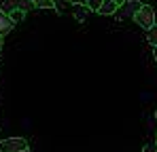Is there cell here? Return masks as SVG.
I'll list each match as a JSON object with an SVG mask.
<instances>
[{"label": "cell", "instance_id": "16", "mask_svg": "<svg viewBox=\"0 0 157 152\" xmlns=\"http://www.w3.org/2000/svg\"><path fill=\"white\" fill-rule=\"evenodd\" d=\"M153 57L157 59V47H153Z\"/></svg>", "mask_w": 157, "mask_h": 152}, {"label": "cell", "instance_id": "11", "mask_svg": "<svg viewBox=\"0 0 157 152\" xmlns=\"http://www.w3.org/2000/svg\"><path fill=\"white\" fill-rule=\"evenodd\" d=\"M51 4L55 6V11H57V13H64V9L68 6V2H66V0H51Z\"/></svg>", "mask_w": 157, "mask_h": 152}, {"label": "cell", "instance_id": "5", "mask_svg": "<svg viewBox=\"0 0 157 152\" xmlns=\"http://www.w3.org/2000/svg\"><path fill=\"white\" fill-rule=\"evenodd\" d=\"M13 25H15V24L9 19V15H4V13L0 11V38H4V36L13 30Z\"/></svg>", "mask_w": 157, "mask_h": 152}, {"label": "cell", "instance_id": "17", "mask_svg": "<svg viewBox=\"0 0 157 152\" xmlns=\"http://www.w3.org/2000/svg\"><path fill=\"white\" fill-rule=\"evenodd\" d=\"M0 51H2V38H0Z\"/></svg>", "mask_w": 157, "mask_h": 152}, {"label": "cell", "instance_id": "12", "mask_svg": "<svg viewBox=\"0 0 157 152\" xmlns=\"http://www.w3.org/2000/svg\"><path fill=\"white\" fill-rule=\"evenodd\" d=\"M102 2H104V0H87V9H89V11H98Z\"/></svg>", "mask_w": 157, "mask_h": 152}, {"label": "cell", "instance_id": "3", "mask_svg": "<svg viewBox=\"0 0 157 152\" xmlns=\"http://www.w3.org/2000/svg\"><path fill=\"white\" fill-rule=\"evenodd\" d=\"M28 150V139L24 137H9L0 142V152H24Z\"/></svg>", "mask_w": 157, "mask_h": 152}, {"label": "cell", "instance_id": "10", "mask_svg": "<svg viewBox=\"0 0 157 152\" xmlns=\"http://www.w3.org/2000/svg\"><path fill=\"white\" fill-rule=\"evenodd\" d=\"M36 9H51L53 4H51V0H30Z\"/></svg>", "mask_w": 157, "mask_h": 152}, {"label": "cell", "instance_id": "13", "mask_svg": "<svg viewBox=\"0 0 157 152\" xmlns=\"http://www.w3.org/2000/svg\"><path fill=\"white\" fill-rule=\"evenodd\" d=\"M68 4H75V6H78V4H87V0H66Z\"/></svg>", "mask_w": 157, "mask_h": 152}, {"label": "cell", "instance_id": "14", "mask_svg": "<svg viewBox=\"0 0 157 152\" xmlns=\"http://www.w3.org/2000/svg\"><path fill=\"white\" fill-rule=\"evenodd\" d=\"M142 152H157V144H151V146H147Z\"/></svg>", "mask_w": 157, "mask_h": 152}, {"label": "cell", "instance_id": "18", "mask_svg": "<svg viewBox=\"0 0 157 152\" xmlns=\"http://www.w3.org/2000/svg\"><path fill=\"white\" fill-rule=\"evenodd\" d=\"M24 152H30V148H28V150H24Z\"/></svg>", "mask_w": 157, "mask_h": 152}, {"label": "cell", "instance_id": "1", "mask_svg": "<svg viewBox=\"0 0 157 152\" xmlns=\"http://www.w3.org/2000/svg\"><path fill=\"white\" fill-rule=\"evenodd\" d=\"M134 21L140 25V27H144L147 32L155 25V9L151 6V4H142L140 6V11L134 15Z\"/></svg>", "mask_w": 157, "mask_h": 152}, {"label": "cell", "instance_id": "9", "mask_svg": "<svg viewBox=\"0 0 157 152\" xmlns=\"http://www.w3.org/2000/svg\"><path fill=\"white\" fill-rule=\"evenodd\" d=\"M24 17H26V13H24V11H13V13L9 15V19H11L13 24H19V21H21Z\"/></svg>", "mask_w": 157, "mask_h": 152}, {"label": "cell", "instance_id": "15", "mask_svg": "<svg viewBox=\"0 0 157 152\" xmlns=\"http://www.w3.org/2000/svg\"><path fill=\"white\" fill-rule=\"evenodd\" d=\"M113 2H115V4H117V9H119V6H121V4H123L125 0H113Z\"/></svg>", "mask_w": 157, "mask_h": 152}, {"label": "cell", "instance_id": "19", "mask_svg": "<svg viewBox=\"0 0 157 152\" xmlns=\"http://www.w3.org/2000/svg\"><path fill=\"white\" fill-rule=\"evenodd\" d=\"M155 121H157V112H155Z\"/></svg>", "mask_w": 157, "mask_h": 152}, {"label": "cell", "instance_id": "4", "mask_svg": "<svg viewBox=\"0 0 157 152\" xmlns=\"http://www.w3.org/2000/svg\"><path fill=\"white\" fill-rule=\"evenodd\" d=\"M140 6H142V2L140 0H125L119 9H117V19H128V17H134L138 11H140Z\"/></svg>", "mask_w": 157, "mask_h": 152}, {"label": "cell", "instance_id": "7", "mask_svg": "<svg viewBox=\"0 0 157 152\" xmlns=\"http://www.w3.org/2000/svg\"><path fill=\"white\" fill-rule=\"evenodd\" d=\"M87 13H89V9H87V4H78L77 9H75V17H77L78 21H83V19L87 17Z\"/></svg>", "mask_w": 157, "mask_h": 152}, {"label": "cell", "instance_id": "6", "mask_svg": "<svg viewBox=\"0 0 157 152\" xmlns=\"http://www.w3.org/2000/svg\"><path fill=\"white\" fill-rule=\"evenodd\" d=\"M98 13H100V15H113V13H117V4H115L113 0H104V2L100 4Z\"/></svg>", "mask_w": 157, "mask_h": 152}, {"label": "cell", "instance_id": "8", "mask_svg": "<svg viewBox=\"0 0 157 152\" xmlns=\"http://www.w3.org/2000/svg\"><path fill=\"white\" fill-rule=\"evenodd\" d=\"M147 40H149L153 47H157V25H153V27L149 30V34H147Z\"/></svg>", "mask_w": 157, "mask_h": 152}, {"label": "cell", "instance_id": "2", "mask_svg": "<svg viewBox=\"0 0 157 152\" xmlns=\"http://www.w3.org/2000/svg\"><path fill=\"white\" fill-rule=\"evenodd\" d=\"M32 9H36L30 0H2V6H0V11L4 13V15H11L13 11H32Z\"/></svg>", "mask_w": 157, "mask_h": 152}]
</instances>
